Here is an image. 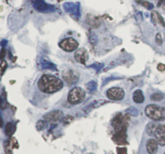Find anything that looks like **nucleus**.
<instances>
[{
	"label": "nucleus",
	"instance_id": "16",
	"mask_svg": "<svg viewBox=\"0 0 165 154\" xmlns=\"http://www.w3.org/2000/svg\"><path fill=\"white\" fill-rule=\"evenodd\" d=\"M159 124H157L156 122H151L149 123L147 127H146V132L148 133V136H154L155 135V132H156V130L157 127H158Z\"/></svg>",
	"mask_w": 165,
	"mask_h": 154
},
{
	"label": "nucleus",
	"instance_id": "7",
	"mask_svg": "<svg viewBox=\"0 0 165 154\" xmlns=\"http://www.w3.org/2000/svg\"><path fill=\"white\" fill-rule=\"evenodd\" d=\"M106 95L109 99L114 101L122 100L125 96V92L122 88L119 87H112L107 90Z\"/></svg>",
	"mask_w": 165,
	"mask_h": 154
},
{
	"label": "nucleus",
	"instance_id": "2",
	"mask_svg": "<svg viewBox=\"0 0 165 154\" xmlns=\"http://www.w3.org/2000/svg\"><path fill=\"white\" fill-rule=\"evenodd\" d=\"M145 114L148 118L156 121L165 119V108L156 104H150L145 108Z\"/></svg>",
	"mask_w": 165,
	"mask_h": 154
},
{
	"label": "nucleus",
	"instance_id": "17",
	"mask_svg": "<svg viewBox=\"0 0 165 154\" xmlns=\"http://www.w3.org/2000/svg\"><path fill=\"white\" fill-rule=\"evenodd\" d=\"M15 131V127L14 124L12 123H8L6 125V127H5V133H6V136H12Z\"/></svg>",
	"mask_w": 165,
	"mask_h": 154
},
{
	"label": "nucleus",
	"instance_id": "24",
	"mask_svg": "<svg viewBox=\"0 0 165 154\" xmlns=\"http://www.w3.org/2000/svg\"><path fill=\"white\" fill-rule=\"evenodd\" d=\"M139 3H141L143 6L144 7H146V8H148V9H151L152 7H153V6H152V4L150 3H148V2H147V1H143V0H141Z\"/></svg>",
	"mask_w": 165,
	"mask_h": 154
},
{
	"label": "nucleus",
	"instance_id": "14",
	"mask_svg": "<svg viewBox=\"0 0 165 154\" xmlns=\"http://www.w3.org/2000/svg\"><path fill=\"white\" fill-rule=\"evenodd\" d=\"M151 19H152V21H153L155 24H159L162 27H165L164 20V19L161 16V15L158 12L153 11V12H151Z\"/></svg>",
	"mask_w": 165,
	"mask_h": 154
},
{
	"label": "nucleus",
	"instance_id": "5",
	"mask_svg": "<svg viewBox=\"0 0 165 154\" xmlns=\"http://www.w3.org/2000/svg\"><path fill=\"white\" fill-rule=\"evenodd\" d=\"M59 46L65 52L71 53L73 51L77 50V48H78V42L75 39L68 37V38L65 39L60 42Z\"/></svg>",
	"mask_w": 165,
	"mask_h": 154
},
{
	"label": "nucleus",
	"instance_id": "30",
	"mask_svg": "<svg viewBox=\"0 0 165 154\" xmlns=\"http://www.w3.org/2000/svg\"><path fill=\"white\" fill-rule=\"evenodd\" d=\"M0 108L3 110L6 108V103H4V101H3V99L1 97H0Z\"/></svg>",
	"mask_w": 165,
	"mask_h": 154
},
{
	"label": "nucleus",
	"instance_id": "25",
	"mask_svg": "<svg viewBox=\"0 0 165 154\" xmlns=\"http://www.w3.org/2000/svg\"><path fill=\"white\" fill-rule=\"evenodd\" d=\"M156 42L159 45H161L163 43V40H162V36H161V34L160 33H157L156 36Z\"/></svg>",
	"mask_w": 165,
	"mask_h": 154
},
{
	"label": "nucleus",
	"instance_id": "28",
	"mask_svg": "<svg viewBox=\"0 0 165 154\" xmlns=\"http://www.w3.org/2000/svg\"><path fill=\"white\" fill-rule=\"evenodd\" d=\"M5 56H6V50H5L4 48H3L2 50H1V53H0V59L2 60V61H3Z\"/></svg>",
	"mask_w": 165,
	"mask_h": 154
},
{
	"label": "nucleus",
	"instance_id": "19",
	"mask_svg": "<svg viewBox=\"0 0 165 154\" xmlns=\"http://www.w3.org/2000/svg\"><path fill=\"white\" fill-rule=\"evenodd\" d=\"M163 98H164V96L160 93H154L151 95V99L152 101H161Z\"/></svg>",
	"mask_w": 165,
	"mask_h": 154
},
{
	"label": "nucleus",
	"instance_id": "3",
	"mask_svg": "<svg viewBox=\"0 0 165 154\" xmlns=\"http://www.w3.org/2000/svg\"><path fill=\"white\" fill-rule=\"evenodd\" d=\"M86 98V92L81 87H73L68 92V102L70 104L76 105L82 102Z\"/></svg>",
	"mask_w": 165,
	"mask_h": 154
},
{
	"label": "nucleus",
	"instance_id": "26",
	"mask_svg": "<svg viewBox=\"0 0 165 154\" xmlns=\"http://www.w3.org/2000/svg\"><path fill=\"white\" fill-rule=\"evenodd\" d=\"M73 117H72L70 116H65V118L63 119V123L64 124H68V123H70L71 121H73Z\"/></svg>",
	"mask_w": 165,
	"mask_h": 154
},
{
	"label": "nucleus",
	"instance_id": "32",
	"mask_svg": "<svg viewBox=\"0 0 165 154\" xmlns=\"http://www.w3.org/2000/svg\"><path fill=\"white\" fill-rule=\"evenodd\" d=\"M164 154H165V153H164Z\"/></svg>",
	"mask_w": 165,
	"mask_h": 154
},
{
	"label": "nucleus",
	"instance_id": "15",
	"mask_svg": "<svg viewBox=\"0 0 165 154\" xmlns=\"http://www.w3.org/2000/svg\"><path fill=\"white\" fill-rule=\"evenodd\" d=\"M133 101L137 104L143 103L144 101V96L141 90H136L133 94Z\"/></svg>",
	"mask_w": 165,
	"mask_h": 154
},
{
	"label": "nucleus",
	"instance_id": "1",
	"mask_svg": "<svg viewBox=\"0 0 165 154\" xmlns=\"http://www.w3.org/2000/svg\"><path fill=\"white\" fill-rule=\"evenodd\" d=\"M63 82L59 77L49 74H44L38 81V88L45 94L58 91L63 87Z\"/></svg>",
	"mask_w": 165,
	"mask_h": 154
},
{
	"label": "nucleus",
	"instance_id": "6",
	"mask_svg": "<svg viewBox=\"0 0 165 154\" xmlns=\"http://www.w3.org/2000/svg\"><path fill=\"white\" fill-rule=\"evenodd\" d=\"M64 118V113L60 110H53L45 114L43 117L44 121L51 124H57Z\"/></svg>",
	"mask_w": 165,
	"mask_h": 154
},
{
	"label": "nucleus",
	"instance_id": "29",
	"mask_svg": "<svg viewBox=\"0 0 165 154\" xmlns=\"http://www.w3.org/2000/svg\"><path fill=\"white\" fill-rule=\"evenodd\" d=\"M157 69H158V70H159V71H165V65H164L162 63H159V65H157Z\"/></svg>",
	"mask_w": 165,
	"mask_h": 154
},
{
	"label": "nucleus",
	"instance_id": "27",
	"mask_svg": "<svg viewBox=\"0 0 165 154\" xmlns=\"http://www.w3.org/2000/svg\"><path fill=\"white\" fill-rule=\"evenodd\" d=\"M117 152L118 154H127V150L126 148H118Z\"/></svg>",
	"mask_w": 165,
	"mask_h": 154
},
{
	"label": "nucleus",
	"instance_id": "11",
	"mask_svg": "<svg viewBox=\"0 0 165 154\" xmlns=\"http://www.w3.org/2000/svg\"><path fill=\"white\" fill-rule=\"evenodd\" d=\"M113 141L118 145H123L127 144V132H117L112 137Z\"/></svg>",
	"mask_w": 165,
	"mask_h": 154
},
{
	"label": "nucleus",
	"instance_id": "4",
	"mask_svg": "<svg viewBox=\"0 0 165 154\" xmlns=\"http://www.w3.org/2000/svg\"><path fill=\"white\" fill-rule=\"evenodd\" d=\"M112 125L115 128V132H127V127H128V121H127V117H125L121 114L116 116L113 119Z\"/></svg>",
	"mask_w": 165,
	"mask_h": 154
},
{
	"label": "nucleus",
	"instance_id": "9",
	"mask_svg": "<svg viewBox=\"0 0 165 154\" xmlns=\"http://www.w3.org/2000/svg\"><path fill=\"white\" fill-rule=\"evenodd\" d=\"M74 57L77 62L82 64V65H86V61H88L89 58L88 52L86 48H78L74 54Z\"/></svg>",
	"mask_w": 165,
	"mask_h": 154
},
{
	"label": "nucleus",
	"instance_id": "21",
	"mask_svg": "<svg viewBox=\"0 0 165 154\" xmlns=\"http://www.w3.org/2000/svg\"><path fill=\"white\" fill-rule=\"evenodd\" d=\"M46 121H44V120H39L37 122V124H36V128L38 129V130H42V129H44V127H46Z\"/></svg>",
	"mask_w": 165,
	"mask_h": 154
},
{
	"label": "nucleus",
	"instance_id": "8",
	"mask_svg": "<svg viewBox=\"0 0 165 154\" xmlns=\"http://www.w3.org/2000/svg\"><path fill=\"white\" fill-rule=\"evenodd\" d=\"M62 77L65 82L68 83V85H73L78 82L79 74H77V72L74 71L73 69H67V70L63 71Z\"/></svg>",
	"mask_w": 165,
	"mask_h": 154
},
{
	"label": "nucleus",
	"instance_id": "10",
	"mask_svg": "<svg viewBox=\"0 0 165 154\" xmlns=\"http://www.w3.org/2000/svg\"><path fill=\"white\" fill-rule=\"evenodd\" d=\"M155 139L159 145L164 146L165 145V125L159 124L157 127L156 132H155Z\"/></svg>",
	"mask_w": 165,
	"mask_h": 154
},
{
	"label": "nucleus",
	"instance_id": "12",
	"mask_svg": "<svg viewBox=\"0 0 165 154\" xmlns=\"http://www.w3.org/2000/svg\"><path fill=\"white\" fill-rule=\"evenodd\" d=\"M158 146L159 144L156 139L148 140L146 144V148L148 154H156L158 151Z\"/></svg>",
	"mask_w": 165,
	"mask_h": 154
},
{
	"label": "nucleus",
	"instance_id": "23",
	"mask_svg": "<svg viewBox=\"0 0 165 154\" xmlns=\"http://www.w3.org/2000/svg\"><path fill=\"white\" fill-rule=\"evenodd\" d=\"M7 67V63L5 61H2V62L0 64V74H3Z\"/></svg>",
	"mask_w": 165,
	"mask_h": 154
},
{
	"label": "nucleus",
	"instance_id": "31",
	"mask_svg": "<svg viewBox=\"0 0 165 154\" xmlns=\"http://www.w3.org/2000/svg\"><path fill=\"white\" fill-rule=\"evenodd\" d=\"M3 126V120L1 116H0V127H2Z\"/></svg>",
	"mask_w": 165,
	"mask_h": 154
},
{
	"label": "nucleus",
	"instance_id": "18",
	"mask_svg": "<svg viewBox=\"0 0 165 154\" xmlns=\"http://www.w3.org/2000/svg\"><path fill=\"white\" fill-rule=\"evenodd\" d=\"M34 7L36 8L37 11H40V12H44L48 8V7L45 5V3H44L43 2H39V1H37L36 3H35Z\"/></svg>",
	"mask_w": 165,
	"mask_h": 154
},
{
	"label": "nucleus",
	"instance_id": "13",
	"mask_svg": "<svg viewBox=\"0 0 165 154\" xmlns=\"http://www.w3.org/2000/svg\"><path fill=\"white\" fill-rule=\"evenodd\" d=\"M86 22L87 24L93 27H98L101 25L100 19L93 15H88L86 17Z\"/></svg>",
	"mask_w": 165,
	"mask_h": 154
},
{
	"label": "nucleus",
	"instance_id": "20",
	"mask_svg": "<svg viewBox=\"0 0 165 154\" xmlns=\"http://www.w3.org/2000/svg\"><path fill=\"white\" fill-rule=\"evenodd\" d=\"M4 150H5V153L6 154H13L12 152V147L10 145L9 141H6L4 144Z\"/></svg>",
	"mask_w": 165,
	"mask_h": 154
},
{
	"label": "nucleus",
	"instance_id": "22",
	"mask_svg": "<svg viewBox=\"0 0 165 154\" xmlns=\"http://www.w3.org/2000/svg\"><path fill=\"white\" fill-rule=\"evenodd\" d=\"M10 142V145L12 147V148H19V144H18V141L17 140L14 138V137H12L11 140L9 141Z\"/></svg>",
	"mask_w": 165,
	"mask_h": 154
}]
</instances>
